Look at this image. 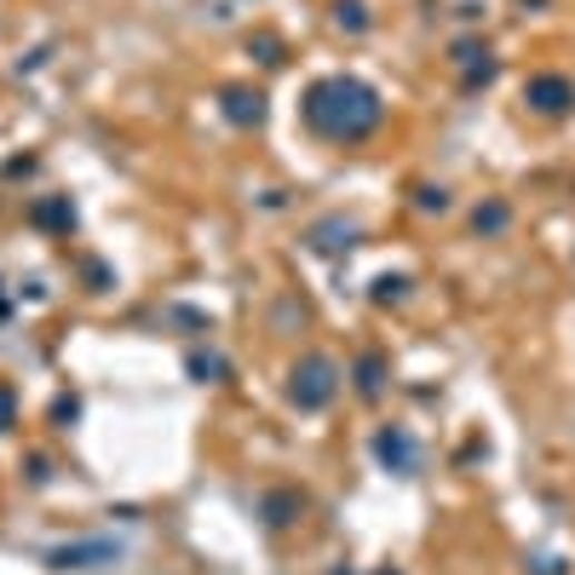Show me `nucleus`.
Instances as JSON below:
<instances>
[{
	"label": "nucleus",
	"mask_w": 575,
	"mask_h": 575,
	"mask_svg": "<svg viewBox=\"0 0 575 575\" xmlns=\"http://www.w3.org/2000/svg\"><path fill=\"white\" fill-rule=\"evenodd\" d=\"M306 116H311V127L328 132V139H363V132L380 121V98L363 81H323L311 92Z\"/></svg>",
	"instance_id": "nucleus-1"
},
{
	"label": "nucleus",
	"mask_w": 575,
	"mask_h": 575,
	"mask_svg": "<svg viewBox=\"0 0 575 575\" xmlns=\"http://www.w3.org/2000/svg\"><path fill=\"white\" fill-rule=\"evenodd\" d=\"M524 98L535 110H547V116H558V110H569L575 105V87L564 81V76H535L529 87H524Z\"/></svg>",
	"instance_id": "nucleus-2"
},
{
	"label": "nucleus",
	"mask_w": 575,
	"mask_h": 575,
	"mask_svg": "<svg viewBox=\"0 0 575 575\" xmlns=\"http://www.w3.org/2000/svg\"><path fill=\"white\" fill-rule=\"evenodd\" d=\"M328 375H334V368H328L323 357H317V363H306V386H294V397H299V403H311V409H317V403L334 391V380H328Z\"/></svg>",
	"instance_id": "nucleus-3"
},
{
	"label": "nucleus",
	"mask_w": 575,
	"mask_h": 575,
	"mask_svg": "<svg viewBox=\"0 0 575 575\" xmlns=\"http://www.w3.org/2000/svg\"><path fill=\"white\" fill-rule=\"evenodd\" d=\"M506 225V208H489V214H478V230H500Z\"/></svg>",
	"instance_id": "nucleus-4"
}]
</instances>
